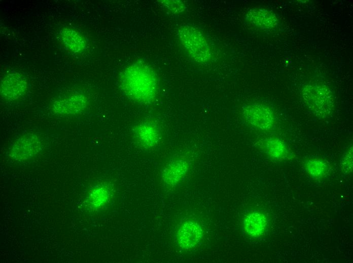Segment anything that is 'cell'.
<instances>
[{
	"label": "cell",
	"instance_id": "1",
	"mask_svg": "<svg viewBox=\"0 0 353 263\" xmlns=\"http://www.w3.org/2000/svg\"><path fill=\"white\" fill-rule=\"evenodd\" d=\"M119 83L128 98L139 103H150L157 96V75L149 65L142 61L125 67L120 75Z\"/></svg>",
	"mask_w": 353,
	"mask_h": 263
},
{
	"label": "cell",
	"instance_id": "2",
	"mask_svg": "<svg viewBox=\"0 0 353 263\" xmlns=\"http://www.w3.org/2000/svg\"><path fill=\"white\" fill-rule=\"evenodd\" d=\"M302 97L308 109L316 116L326 117L334 109L331 91L322 84H308L302 90Z\"/></svg>",
	"mask_w": 353,
	"mask_h": 263
},
{
	"label": "cell",
	"instance_id": "3",
	"mask_svg": "<svg viewBox=\"0 0 353 263\" xmlns=\"http://www.w3.org/2000/svg\"><path fill=\"white\" fill-rule=\"evenodd\" d=\"M178 36L190 56L197 62L203 63L210 58V52L206 40L196 28L183 25L177 30Z\"/></svg>",
	"mask_w": 353,
	"mask_h": 263
},
{
	"label": "cell",
	"instance_id": "4",
	"mask_svg": "<svg viewBox=\"0 0 353 263\" xmlns=\"http://www.w3.org/2000/svg\"><path fill=\"white\" fill-rule=\"evenodd\" d=\"M242 112L246 120L259 129L268 130L274 125V114L267 106L259 104L248 105L243 107Z\"/></svg>",
	"mask_w": 353,
	"mask_h": 263
},
{
	"label": "cell",
	"instance_id": "5",
	"mask_svg": "<svg viewBox=\"0 0 353 263\" xmlns=\"http://www.w3.org/2000/svg\"><path fill=\"white\" fill-rule=\"evenodd\" d=\"M42 148L39 138L32 135H24L15 141L10 149V156L15 160L23 161L31 158Z\"/></svg>",
	"mask_w": 353,
	"mask_h": 263
},
{
	"label": "cell",
	"instance_id": "6",
	"mask_svg": "<svg viewBox=\"0 0 353 263\" xmlns=\"http://www.w3.org/2000/svg\"><path fill=\"white\" fill-rule=\"evenodd\" d=\"M27 87V82L22 75L17 72L12 73L2 80L1 94L5 99L14 100L22 96Z\"/></svg>",
	"mask_w": 353,
	"mask_h": 263
},
{
	"label": "cell",
	"instance_id": "7",
	"mask_svg": "<svg viewBox=\"0 0 353 263\" xmlns=\"http://www.w3.org/2000/svg\"><path fill=\"white\" fill-rule=\"evenodd\" d=\"M133 133L137 143L146 149L155 146L160 139L159 128L151 121H144L138 123L134 127Z\"/></svg>",
	"mask_w": 353,
	"mask_h": 263
},
{
	"label": "cell",
	"instance_id": "8",
	"mask_svg": "<svg viewBox=\"0 0 353 263\" xmlns=\"http://www.w3.org/2000/svg\"><path fill=\"white\" fill-rule=\"evenodd\" d=\"M176 236L180 246L185 249H189L194 247L200 241L202 236V230L197 223L188 221L180 226Z\"/></svg>",
	"mask_w": 353,
	"mask_h": 263
},
{
	"label": "cell",
	"instance_id": "9",
	"mask_svg": "<svg viewBox=\"0 0 353 263\" xmlns=\"http://www.w3.org/2000/svg\"><path fill=\"white\" fill-rule=\"evenodd\" d=\"M87 105V98L78 94L56 101L53 105V110L59 114H76L82 112Z\"/></svg>",
	"mask_w": 353,
	"mask_h": 263
},
{
	"label": "cell",
	"instance_id": "10",
	"mask_svg": "<svg viewBox=\"0 0 353 263\" xmlns=\"http://www.w3.org/2000/svg\"><path fill=\"white\" fill-rule=\"evenodd\" d=\"M188 167V162L184 160H175L170 162L162 171L163 181L170 186L176 185L185 176Z\"/></svg>",
	"mask_w": 353,
	"mask_h": 263
},
{
	"label": "cell",
	"instance_id": "11",
	"mask_svg": "<svg viewBox=\"0 0 353 263\" xmlns=\"http://www.w3.org/2000/svg\"><path fill=\"white\" fill-rule=\"evenodd\" d=\"M246 19L253 25L263 29H270L277 25V19L272 12L263 9H251L246 16Z\"/></svg>",
	"mask_w": 353,
	"mask_h": 263
},
{
	"label": "cell",
	"instance_id": "12",
	"mask_svg": "<svg viewBox=\"0 0 353 263\" xmlns=\"http://www.w3.org/2000/svg\"><path fill=\"white\" fill-rule=\"evenodd\" d=\"M267 220L262 213L255 212L248 214L243 221V228L250 236L258 237L262 235L266 228Z\"/></svg>",
	"mask_w": 353,
	"mask_h": 263
},
{
	"label": "cell",
	"instance_id": "13",
	"mask_svg": "<svg viewBox=\"0 0 353 263\" xmlns=\"http://www.w3.org/2000/svg\"><path fill=\"white\" fill-rule=\"evenodd\" d=\"M60 35L64 44L69 51L78 53L85 49V39L79 32L69 28H64L61 30Z\"/></svg>",
	"mask_w": 353,
	"mask_h": 263
},
{
	"label": "cell",
	"instance_id": "14",
	"mask_svg": "<svg viewBox=\"0 0 353 263\" xmlns=\"http://www.w3.org/2000/svg\"><path fill=\"white\" fill-rule=\"evenodd\" d=\"M266 152L273 159L277 160L284 159L288 155L285 144L277 138H270L264 142Z\"/></svg>",
	"mask_w": 353,
	"mask_h": 263
},
{
	"label": "cell",
	"instance_id": "15",
	"mask_svg": "<svg viewBox=\"0 0 353 263\" xmlns=\"http://www.w3.org/2000/svg\"><path fill=\"white\" fill-rule=\"evenodd\" d=\"M305 168L308 174L314 179L325 177L329 172L330 166L325 161L320 159H311L305 163Z\"/></svg>",
	"mask_w": 353,
	"mask_h": 263
},
{
	"label": "cell",
	"instance_id": "16",
	"mask_svg": "<svg viewBox=\"0 0 353 263\" xmlns=\"http://www.w3.org/2000/svg\"><path fill=\"white\" fill-rule=\"evenodd\" d=\"M110 196V192L107 187L98 186L90 193L89 202L94 207H101L108 202Z\"/></svg>",
	"mask_w": 353,
	"mask_h": 263
},
{
	"label": "cell",
	"instance_id": "17",
	"mask_svg": "<svg viewBox=\"0 0 353 263\" xmlns=\"http://www.w3.org/2000/svg\"><path fill=\"white\" fill-rule=\"evenodd\" d=\"M340 168L344 174L350 173L352 169V148L348 149L343 154L341 161Z\"/></svg>",
	"mask_w": 353,
	"mask_h": 263
},
{
	"label": "cell",
	"instance_id": "18",
	"mask_svg": "<svg viewBox=\"0 0 353 263\" xmlns=\"http://www.w3.org/2000/svg\"><path fill=\"white\" fill-rule=\"evenodd\" d=\"M161 3L173 13H180L185 9V4L180 1H162Z\"/></svg>",
	"mask_w": 353,
	"mask_h": 263
}]
</instances>
